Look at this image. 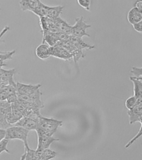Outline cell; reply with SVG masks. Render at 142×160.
Instances as JSON below:
<instances>
[{
    "label": "cell",
    "instance_id": "6da1fadb",
    "mask_svg": "<svg viewBox=\"0 0 142 160\" xmlns=\"http://www.w3.org/2000/svg\"><path fill=\"white\" fill-rule=\"evenodd\" d=\"M63 125V121L48 118L43 116L39 117L38 128L47 132L50 136H53L58 127Z\"/></svg>",
    "mask_w": 142,
    "mask_h": 160
},
{
    "label": "cell",
    "instance_id": "7a4b0ae2",
    "mask_svg": "<svg viewBox=\"0 0 142 160\" xmlns=\"http://www.w3.org/2000/svg\"><path fill=\"white\" fill-rule=\"evenodd\" d=\"M6 139L9 140L18 139L23 144L28 143V136L29 131L20 126H13L6 130Z\"/></svg>",
    "mask_w": 142,
    "mask_h": 160
},
{
    "label": "cell",
    "instance_id": "3957f363",
    "mask_svg": "<svg viewBox=\"0 0 142 160\" xmlns=\"http://www.w3.org/2000/svg\"><path fill=\"white\" fill-rule=\"evenodd\" d=\"M91 27V25L85 22L83 16L77 18L75 19V22L72 26L71 35L83 38L84 36L90 37V35L87 33V30Z\"/></svg>",
    "mask_w": 142,
    "mask_h": 160
},
{
    "label": "cell",
    "instance_id": "277c9868",
    "mask_svg": "<svg viewBox=\"0 0 142 160\" xmlns=\"http://www.w3.org/2000/svg\"><path fill=\"white\" fill-rule=\"evenodd\" d=\"M57 45H60L65 48L72 55L73 61L75 63H76L81 58L84 57L83 50L80 49L76 47L70 41L69 39L68 41L64 42H58Z\"/></svg>",
    "mask_w": 142,
    "mask_h": 160
},
{
    "label": "cell",
    "instance_id": "5b68a950",
    "mask_svg": "<svg viewBox=\"0 0 142 160\" xmlns=\"http://www.w3.org/2000/svg\"><path fill=\"white\" fill-rule=\"evenodd\" d=\"M41 86L40 84L32 85L18 82L16 83V90L17 94L30 96L40 89Z\"/></svg>",
    "mask_w": 142,
    "mask_h": 160
},
{
    "label": "cell",
    "instance_id": "8992f818",
    "mask_svg": "<svg viewBox=\"0 0 142 160\" xmlns=\"http://www.w3.org/2000/svg\"><path fill=\"white\" fill-rule=\"evenodd\" d=\"M39 118L23 117L14 126H20L28 131H36L38 126Z\"/></svg>",
    "mask_w": 142,
    "mask_h": 160
},
{
    "label": "cell",
    "instance_id": "52a82bcc",
    "mask_svg": "<svg viewBox=\"0 0 142 160\" xmlns=\"http://www.w3.org/2000/svg\"><path fill=\"white\" fill-rule=\"evenodd\" d=\"M15 72L16 70L14 68L9 70L1 69L0 70V87L8 85L16 86L13 78Z\"/></svg>",
    "mask_w": 142,
    "mask_h": 160
},
{
    "label": "cell",
    "instance_id": "ba28073f",
    "mask_svg": "<svg viewBox=\"0 0 142 160\" xmlns=\"http://www.w3.org/2000/svg\"><path fill=\"white\" fill-rule=\"evenodd\" d=\"M51 56L65 61H69L73 58L72 56L65 48L60 45H56L50 47Z\"/></svg>",
    "mask_w": 142,
    "mask_h": 160
},
{
    "label": "cell",
    "instance_id": "9c48e42d",
    "mask_svg": "<svg viewBox=\"0 0 142 160\" xmlns=\"http://www.w3.org/2000/svg\"><path fill=\"white\" fill-rule=\"evenodd\" d=\"M11 108V104L7 101H0V128L7 129L12 126L7 122L6 115Z\"/></svg>",
    "mask_w": 142,
    "mask_h": 160
},
{
    "label": "cell",
    "instance_id": "30bf717a",
    "mask_svg": "<svg viewBox=\"0 0 142 160\" xmlns=\"http://www.w3.org/2000/svg\"><path fill=\"white\" fill-rule=\"evenodd\" d=\"M42 95V92L39 89L33 94L30 96L17 94V96H18V101L33 102L36 104L37 106H39L40 108L42 109L44 108V103L41 100Z\"/></svg>",
    "mask_w": 142,
    "mask_h": 160
},
{
    "label": "cell",
    "instance_id": "8fae6325",
    "mask_svg": "<svg viewBox=\"0 0 142 160\" xmlns=\"http://www.w3.org/2000/svg\"><path fill=\"white\" fill-rule=\"evenodd\" d=\"M39 23L42 28V32H48L56 33L58 32L57 28L55 26L54 21L47 16L39 17Z\"/></svg>",
    "mask_w": 142,
    "mask_h": 160
},
{
    "label": "cell",
    "instance_id": "7c38bea8",
    "mask_svg": "<svg viewBox=\"0 0 142 160\" xmlns=\"http://www.w3.org/2000/svg\"><path fill=\"white\" fill-rule=\"evenodd\" d=\"M127 114L130 125L136 122H139L142 124V104L137 105L132 110H128Z\"/></svg>",
    "mask_w": 142,
    "mask_h": 160
},
{
    "label": "cell",
    "instance_id": "4fadbf2b",
    "mask_svg": "<svg viewBox=\"0 0 142 160\" xmlns=\"http://www.w3.org/2000/svg\"><path fill=\"white\" fill-rule=\"evenodd\" d=\"M53 21L55 26L60 32L66 34L69 36L71 35L72 26L69 24L65 20L63 19L60 16L55 19Z\"/></svg>",
    "mask_w": 142,
    "mask_h": 160
},
{
    "label": "cell",
    "instance_id": "5bb4252c",
    "mask_svg": "<svg viewBox=\"0 0 142 160\" xmlns=\"http://www.w3.org/2000/svg\"><path fill=\"white\" fill-rule=\"evenodd\" d=\"M59 139L55 138L53 136H38L37 148L44 150L49 148L53 142L59 141Z\"/></svg>",
    "mask_w": 142,
    "mask_h": 160
},
{
    "label": "cell",
    "instance_id": "9a60e30c",
    "mask_svg": "<svg viewBox=\"0 0 142 160\" xmlns=\"http://www.w3.org/2000/svg\"><path fill=\"white\" fill-rule=\"evenodd\" d=\"M127 18L131 25L140 22L142 20V12L135 7L132 8L128 12Z\"/></svg>",
    "mask_w": 142,
    "mask_h": 160
},
{
    "label": "cell",
    "instance_id": "2e32d148",
    "mask_svg": "<svg viewBox=\"0 0 142 160\" xmlns=\"http://www.w3.org/2000/svg\"><path fill=\"white\" fill-rule=\"evenodd\" d=\"M69 40L76 47L81 50H92L95 48V46H91V45L86 43L83 41L82 38L76 37L73 35H71L70 36Z\"/></svg>",
    "mask_w": 142,
    "mask_h": 160
},
{
    "label": "cell",
    "instance_id": "e0dca14e",
    "mask_svg": "<svg viewBox=\"0 0 142 160\" xmlns=\"http://www.w3.org/2000/svg\"><path fill=\"white\" fill-rule=\"evenodd\" d=\"M130 79L133 82L134 96L136 99L142 98V79L130 76Z\"/></svg>",
    "mask_w": 142,
    "mask_h": 160
},
{
    "label": "cell",
    "instance_id": "ac0fdd59",
    "mask_svg": "<svg viewBox=\"0 0 142 160\" xmlns=\"http://www.w3.org/2000/svg\"><path fill=\"white\" fill-rule=\"evenodd\" d=\"M42 33L43 34L42 43L47 42L50 47H53L56 45L59 42L57 33H52L48 32H42Z\"/></svg>",
    "mask_w": 142,
    "mask_h": 160
},
{
    "label": "cell",
    "instance_id": "d6986e66",
    "mask_svg": "<svg viewBox=\"0 0 142 160\" xmlns=\"http://www.w3.org/2000/svg\"><path fill=\"white\" fill-rule=\"evenodd\" d=\"M36 54L42 60H46L51 56L50 46L45 43H42L37 47L36 51Z\"/></svg>",
    "mask_w": 142,
    "mask_h": 160
},
{
    "label": "cell",
    "instance_id": "ffe728a7",
    "mask_svg": "<svg viewBox=\"0 0 142 160\" xmlns=\"http://www.w3.org/2000/svg\"><path fill=\"white\" fill-rule=\"evenodd\" d=\"M49 7V6H47L43 3L41 0H37V7L31 12L39 17L41 16H47V11Z\"/></svg>",
    "mask_w": 142,
    "mask_h": 160
},
{
    "label": "cell",
    "instance_id": "44dd1931",
    "mask_svg": "<svg viewBox=\"0 0 142 160\" xmlns=\"http://www.w3.org/2000/svg\"><path fill=\"white\" fill-rule=\"evenodd\" d=\"M64 8V6L60 5L55 6H49L47 11V16L54 20L60 16Z\"/></svg>",
    "mask_w": 142,
    "mask_h": 160
},
{
    "label": "cell",
    "instance_id": "7402d4cb",
    "mask_svg": "<svg viewBox=\"0 0 142 160\" xmlns=\"http://www.w3.org/2000/svg\"><path fill=\"white\" fill-rule=\"evenodd\" d=\"M19 4L23 11H32L37 7V0H21Z\"/></svg>",
    "mask_w": 142,
    "mask_h": 160
},
{
    "label": "cell",
    "instance_id": "603a6c76",
    "mask_svg": "<svg viewBox=\"0 0 142 160\" xmlns=\"http://www.w3.org/2000/svg\"><path fill=\"white\" fill-rule=\"evenodd\" d=\"M25 152L21 156V159L22 160H35L36 150L30 148L28 143L24 144Z\"/></svg>",
    "mask_w": 142,
    "mask_h": 160
},
{
    "label": "cell",
    "instance_id": "cb8c5ba5",
    "mask_svg": "<svg viewBox=\"0 0 142 160\" xmlns=\"http://www.w3.org/2000/svg\"><path fill=\"white\" fill-rule=\"evenodd\" d=\"M55 151L50 149L49 148L42 150L41 152L40 160H48L54 158L56 156Z\"/></svg>",
    "mask_w": 142,
    "mask_h": 160
},
{
    "label": "cell",
    "instance_id": "d4e9b609",
    "mask_svg": "<svg viewBox=\"0 0 142 160\" xmlns=\"http://www.w3.org/2000/svg\"><path fill=\"white\" fill-rule=\"evenodd\" d=\"M15 50L10 51H4V52L0 53V64H4V62L8 60L13 58V56L15 53Z\"/></svg>",
    "mask_w": 142,
    "mask_h": 160
},
{
    "label": "cell",
    "instance_id": "484cf974",
    "mask_svg": "<svg viewBox=\"0 0 142 160\" xmlns=\"http://www.w3.org/2000/svg\"><path fill=\"white\" fill-rule=\"evenodd\" d=\"M6 119L7 122L12 126H14L18 121V120L14 117L12 113V108H11L6 114Z\"/></svg>",
    "mask_w": 142,
    "mask_h": 160
},
{
    "label": "cell",
    "instance_id": "4316f807",
    "mask_svg": "<svg viewBox=\"0 0 142 160\" xmlns=\"http://www.w3.org/2000/svg\"><path fill=\"white\" fill-rule=\"evenodd\" d=\"M136 99L134 96H131L128 98L125 101V105L126 107L128 110H132L136 106Z\"/></svg>",
    "mask_w": 142,
    "mask_h": 160
},
{
    "label": "cell",
    "instance_id": "83f0119b",
    "mask_svg": "<svg viewBox=\"0 0 142 160\" xmlns=\"http://www.w3.org/2000/svg\"><path fill=\"white\" fill-rule=\"evenodd\" d=\"M9 141V140L4 138L0 141V154L3 152H5L8 153H10V152L7 148V146Z\"/></svg>",
    "mask_w": 142,
    "mask_h": 160
},
{
    "label": "cell",
    "instance_id": "f1b7e54d",
    "mask_svg": "<svg viewBox=\"0 0 142 160\" xmlns=\"http://www.w3.org/2000/svg\"><path fill=\"white\" fill-rule=\"evenodd\" d=\"M11 108H12V112L13 116L18 120V121L23 117L22 112L12 104H11Z\"/></svg>",
    "mask_w": 142,
    "mask_h": 160
},
{
    "label": "cell",
    "instance_id": "f546056e",
    "mask_svg": "<svg viewBox=\"0 0 142 160\" xmlns=\"http://www.w3.org/2000/svg\"><path fill=\"white\" fill-rule=\"evenodd\" d=\"M78 4L86 10L89 11L90 10L91 0H77Z\"/></svg>",
    "mask_w": 142,
    "mask_h": 160
},
{
    "label": "cell",
    "instance_id": "4dcf8cb0",
    "mask_svg": "<svg viewBox=\"0 0 142 160\" xmlns=\"http://www.w3.org/2000/svg\"><path fill=\"white\" fill-rule=\"evenodd\" d=\"M131 72L134 75V77L142 79V67L138 68L133 66L131 70Z\"/></svg>",
    "mask_w": 142,
    "mask_h": 160
},
{
    "label": "cell",
    "instance_id": "1f68e13d",
    "mask_svg": "<svg viewBox=\"0 0 142 160\" xmlns=\"http://www.w3.org/2000/svg\"><path fill=\"white\" fill-rule=\"evenodd\" d=\"M142 124H141V126L140 128V129L138 131V133H137L136 135L135 136L134 138L133 139H132L131 140H130V141H129L127 143V144L125 146V148H129L130 146H131L132 144H133V142H135V141H136L142 135Z\"/></svg>",
    "mask_w": 142,
    "mask_h": 160
},
{
    "label": "cell",
    "instance_id": "d6a6232c",
    "mask_svg": "<svg viewBox=\"0 0 142 160\" xmlns=\"http://www.w3.org/2000/svg\"><path fill=\"white\" fill-rule=\"evenodd\" d=\"M7 101L11 104L17 102L18 101V96H17V92H13V93L8 94Z\"/></svg>",
    "mask_w": 142,
    "mask_h": 160
},
{
    "label": "cell",
    "instance_id": "836d02e7",
    "mask_svg": "<svg viewBox=\"0 0 142 160\" xmlns=\"http://www.w3.org/2000/svg\"><path fill=\"white\" fill-rule=\"evenodd\" d=\"M133 25V28L137 32L141 33L142 32V21H140L137 23L134 24Z\"/></svg>",
    "mask_w": 142,
    "mask_h": 160
},
{
    "label": "cell",
    "instance_id": "e575fe53",
    "mask_svg": "<svg viewBox=\"0 0 142 160\" xmlns=\"http://www.w3.org/2000/svg\"><path fill=\"white\" fill-rule=\"evenodd\" d=\"M10 29V28L9 26H6L3 29L2 31L0 32V42H5L4 40L2 39V38L5 34L6 32L9 31Z\"/></svg>",
    "mask_w": 142,
    "mask_h": 160
},
{
    "label": "cell",
    "instance_id": "d590c367",
    "mask_svg": "<svg viewBox=\"0 0 142 160\" xmlns=\"http://www.w3.org/2000/svg\"><path fill=\"white\" fill-rule=\"evenodd\" d=\"M8 93L1 88L0 90V101H7Z\"/></svg>",
    "mask_w": 142,
    "mask_h": 160
},
{
    "label": "cell",
    "instance_id": "8d00e7d4",
    "mask_svg": "<svg viewBox=\"0 0 142 160\" xmlns=\"http://www.w3.org/2000/svg\"><path fill=\"white\" fill-rule=\"evenodd\" d=\"M134 7L138 9V10L142 11V0H137L134 4Z\"/></svg>",
    "mask_w": 142,
    "mask_h": 160
},
{
    "label": "cell",
    "instance_id": "74e56055",
    "mask_svg": "<svg viewBox=\"0 0 142 160\" xmlns=\"http://www.w3.org/2000/svg\"><path fill=\"white\" fill-rule=\"evenodd\" d=\"M6 134V130L0 128V141L5 138Z\"/></svg>",
    "mask_w": 142,
    "mask_h": 160
},
{
    "label": "cell",
    "instance_id": "f35d334b",
    "mask_svg": "<svg viewBox=\"0 0 142 160\" xmlns=\"http://www.w3.org/2000/svg\"><path fill=\"white\" fill-rule=\"evenodd\" d=\"M7 66V64H0V70H1V69L2 68V67H3V66Z\"/></svg>",
    "mask_w": 142,
    "mask_h": 160
},
{
    "label": "cell",
    "instance_id": "ab89813d",
    "mask_svg": "<svg viewBox=\"0 0 142 160\" xmlns=\"http://www.w3.org/2000/svg\"><path fill=\"white\" fill-rule=\"evenodd\" d=\"M0 90H1V88H0Z\"/></svg>",
    "mask_w": 142,
    "mask_h": 160
}]
</instances>
